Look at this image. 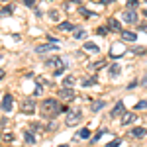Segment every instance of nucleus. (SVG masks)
<instances>
[{"label":"nucleus","mask_w":147,"mask_h":147,"mask_svg":"<svg viewBox=\"0 0 147 147\" xmlns=\"http://www.w3.org/2000/svg\"><path fill=\"white\" fill-rule=\"evenodd\" d=\"M106 104H104V100H98V102H94L92 104V112H100L102 108H104Z\"/></svg>","instance_id":"412c9836"},{"label":"nucleus","mask_w":147,"mask_h":147,"mask_svg":"<svg viewBox=\"0 0 147 147\" xmlns=\"http://www.w3.org/2000/svg\"><path fill=\"white\" fill-rule=\"evenodd\" d=\"M125 51H127V49H125L124 43H112V47H110V57H112V59H120Z\"/></svg>","instance_id":"20e7f679"},{"label":"nucleus","mask_w":147,"mask_h":147,"mask_svg":"<svg viewBox=\"0 0 147 147\" xmlns=\"http://www.w3.org/2000/svg\"><path fill=\"white\" fill-rule=\"evenodd\" d=\"M59 147H69V145H59Z\"/></svg>","instance_id":"79ce46f5"},{"label":"nucleus","mask_w":147,"mask_h":147,"mask_svg":"<svg viewBox=\"0 0 147 147\" xmlns=\"http://www.w3.org/2000/svg\"><path fill=\"white\" fill-rule=\"evenodd\" d=\"M80 118H82V112H80V108H69L65 122H67V125H77V124L80 122Z\"/></svg>","instance_id":"7ed1b4c3"},{"label":"nucleus","mask_w":147,"mask_h":147,"mask_svg":"<svg viewBox=\"0 0 147 147\" xmlns=\"http://www.w3.org/2000/svg\"><path fill=\"white\" fill-rule=\"evenodd\" d=\"M59 96H61L65 102H69V100L75 98V90H73V88H67V86H63V88L59 90Z\"/></svg>","instance_id":"39448f33"},{"label":"nucleus","mask_w":147,"mask_h":147,"mask_svg":"<svg viewBox=\"0 0 147 147\" xmlns=\"http://www.w3.org/2000/svg\"><path fill=\"white\" fill-rule=\"evenodd\" d=\"M110 2H116V0H102V4H110Z\"/></svg>","instance_id":"e433bc0d"},{"label":"nucleus","mask_w":147,"mask_h":147,"mask_svg":"<svg viewBox=\"0 0 147 147\" xmlns=\"http://www.w3.org/2000/svg\"><path fill=\"white\" fill-rule=\"evenodd\" d=\"M120 143H122V139H114V141H110L106 147H120Z\"/></svg>","instance_id":"c756f323"},{"label":"nucleus","mask_w":147,"mask_h":147,"mask_svg":"<svg viewBox=\"0 0 147 147\" xmlns=\"http://www.w3.org/2000/svg\"><path fill=\"white\" fill-rule=\"evenodd\" d=\"M86 137H90V129H88V127H82L80 131H77V136H75V139L79 141V139H86Z\"/></svg>","instance_id":"4468645a"},{"label":"nucleus","mask_w":147,"mask_h":147,"mask_svg":"<svg viewBox=\"0 0 147 147\" xmlns=\"http://www.w3.org/2000/svg\"><path fill=\"white\" fill-rule=\"evenodd\" d=\"M4 75H6V73H4V71H2V69H0V80L4 79Z\"/></svg>","instance_id":"4c0bfd02"},{"label":"nucleus","mask_w":147,"mask_h":147,"mask_svg":"<svg viewBox=\"0 0 147 147\" xmlns=\"http://www.w3.org/2000/svg\"><path fill=\"white\" fill-rule=\"evenodd\" d=\"M49 18H51V20H59V12L51 10V12H49Z\"/></svg>","instance_id":"7c9ffc66"},{"label":"nucleus","mask_w":147,"mask_h":147,"mask_svg":"<svg viewBox=\"0 0 147 147\" xmlns=\"http://www.w3.org/2000/svg\"><path fill=\"white\" fill-rule=\"evenodd\" d=\"M127 6H129V8H136V6H137V0H127Z\"/></svg>","instance_id":"473e14b6"},{"label":"nucleus","mask_w":147,"mask_h":147,"mask_svg":"<svg viewBox=\"0 0 147 147\" xmlns=\"http://www.w3.org/2000/svg\"><path fill=\"white\" fill-rule=\"evenodd\" d=\"M129 136L131 137H145L147 136V127H134V129L129 131Z\"/></svg>","instance_id":"9b49d317"},{"label":"nucleus","mask_w":147,"mask_h":147,"mask_svg":"<svg viewBox=\"0 0 147 147\" xmlns=\"http://www.w3.org/2000/svg\"><path fill=\"white\" fill-rule=\"evenodd\" d=\"M141 82H143V86H147V77H145L143 80H141Z\"/></svg>","instance_id":"58836bf2"},{"label":"nucleus","mask_w":147,"mask_h":147,"mask_svg":"<svg viewBox=\"0 0 147 147\" xmlns=\"http://www.w3.org/2000/svg\"><path fill=\"white\" fill-rule=\"evenodd\" d=\"M79 14H82L84 18H92V16H96V12H90L88 8H82V6L79 8Z\"/></svg>","instance_id":"6ab92c4d"},{"label":"nucleus","mask_w":147,"mask_h":147,"mask_svg":"<svg viewBox=\"0 0 147 147\" xmlns=\"http://www.w3.org/2000/svg\"><path fill=\"white\" fill-rule=\"evenodd\" d=\"M108 30H110V32H120V30H122V28H120V22H118L116 18H110V20H108Z\"/></svg>","instance_id":"ddd939ff"},{"label":"nucleus","mask_w":147,"mask_h":147,"mask_svg":"<svg viewBox=\"0 0 147 147\" xmlns=\"http://www.w3.org/2000/svg\"><path fill=\"white\" fill-rule=\"evenodd\" d=\"M69 2H77V4H80V2H82V0H69Z\"/></svg>","instance_id":"ea45409f"},{"label":"nucleus","mask_w":147,"mask_h":147,"mask_svg":"<svg viewBox=\"0 0 147 147\" xmlns=\"http://www.w3.org/2000/svg\"><path fill=\"white\" fill-rule=\"evenodd\" d=\"M104 134H106V129H100V131H98L96 136L92 137V141H98V139H100V136H104Z\"/></svg>","instance_id":"2f4dec72"},{"label":"nucleus","mask_w":147,"mask_h":147,"mask_svg":"<svg viewBox=\"0 0 147 147\" xmlns=\"http://www.w3.org/2000/svg\"><path fill=\"white\" fill-rule=\"evenodd\" d=\"M75 37H77V39H82V37H86V32H84V30H77V32H75Z\"/></svg>","instance_id":"bb28decb"},{"label":"nucleus","mask_w":147,"mask_h":147,"mask_svg":"<svg viewBox=\"0 0 147 147\" xmlns=\"http://www.w3.org/2000/svg\"><path fill=\"white\" fill-rule=\"evenodd\" d=\"M12 96L10 94H4V98H2V110H4V112H10L12 110Z\"/></svg>","instance_id":"9d476101"},{"label":"nucleus","mask_w":147,"mask_h":147,"mask_svg":"<svg viewBox=\"0 0 147 147\" xmlns=\"http://www.w3.org/2000/svg\"><path fill=\"white\" fill-rule=\"evenodd\" d=\"M122 37H124L125 41H131V43L137 39V35L134 34V32H122Z\"/></svg>","instance_id":"f3484780"},{"label":"nucleus","mask_w":147,"mask_h":147,"mask_svg":"<svg viewBox=\"0 0 147 147\" xmlns=\"http://www.w3.org/2000/svg\"><path fill=\"white\" fill-rule=\"evenodd\" d=\"M143 16H147V10H143Z\"/></svg>","instance_id":"a19ab883"},{"label":"nucleus","mask_w":147,"mask_h":147,"mask_svg":"<svg viewBox=\"0 0 147 147\" xmlns=\"http://www.w3.org/2000/svg\"><path fill=\"white\" fill-rule=\"evenodd\" d=\"M22 112L24 114H34L35 112V102L34 100H26L22 104Z\"/></svg>","instance_id":"1a4fd4ad"},{"label":"nucleus","mask_w":147,"mask_h":147,"mask_svg":"<svg viewBox=\"0 0 147 147\" xmlns=\"http://www.w3.org/2000/svg\"><path fill=\"white\" fill-rule=\"evenodd\" d=\"M59 30H61V32H75V26L71 22H61L59 24Z\"/></svg>","instance_id":"2eb2a0df"},{"label":"nucleus","mask_w":147,"mask_h":147,"mask_svg":"<svg viewBox=\"0 0 147 147\" xmlns=\"http://www.w3.org/2000/svg\"><path fill=\"white\" fill-rule=\"evenodd\" d=\"M139 32H147V24H139Z\"/></svg>","instance_id":"f704fd0d"},{"label":"nucleus","mask_w":147,"mask_h":147,"mask_svg":"<svg viewBox=\"0 0 147 147\" xmlns=\"http://www.w3.org/2000/svg\"><path fill=\"white\" fill-rule=\"evenodd\" d=\"M24 137H26V143H35V136L32 134V131H26Z\"/></svg>","instance_id":"4be33fe9"},{"label":"nucleus","mask_w":147,"mask_h":147,"mask_svg":"<svg viewBox=\"0 0 147 147\" xmlns=\"http://www.w3.org/2000/svg\"><path fill=\"white\" fill-rule=\"evenodd\" d=\"M124 114H125L124 102H118V104L112 108V112H110V118H118V116H124Z\"/></svg>","instance_id":"423d86ee"},{"label":"nucleus","mask_w":147,"mask_h":147,"mask_svg":"<svg viewBox=\"0 0 147 147\" xmlns=\"http://www.w3.org/2000/svg\"><path fill=\"white\" fill-rule=\"evenodd\" d=\"M84 49H86V51H94V53H98V51H100V47L96 45V43H90V41H88V43H84Z\"/></svg>","instance_id":"aec40b11"},{"label":"nucleus","mask_w":147,"mask_h":147,"mask_svg":"<svg viewBox=\"0 0 147 147\" xmlns=\"http://www.w3.org/2000/svg\"><path fill=\"white\" fill-rule=\"evenodd\" d=\"M131 51H134L136 55H143V53H145V47H134Z\"/></svg>","instance_id":"cd10ccee"},{"label":"nucleus","mask_w":147,"mask_h":147,"mask_svg":"<svg viewBox=\"0 0 147 147\" xmlns=\"http://www.w3.org/2000/svg\"><path fill=\"white\" fill-rule=\"evenodd\" d=\"M65 110H69L67 106H59V102L55 100V98H45V100L41 102V112H43V116H49V118H53V116H57V114L65 112Z\"/></svg>","instance_id":"f257e3e1"},{"label":"nucleus","mask_w":147,"mask_h":147,"mask_svg":"<svg viewBox=\"0 0 147 147\" xmlns=\"http://www.w3.org/2000/svg\"><path fill=\"white\" fill-rule=\"evenodd\" d=\"M136 110H147V100H139L136 104Z\"/></svg>","instance_id":"393cba45"},{"label":"nucleus","mask_w":147,"mask_h":147,"mask_svg":"<svg viewBox=\"0 0 147 147\" xmlns=\"http://www.w3.org/2000/svg\"><path fill=\"white\" fill-rule=\"evenodd\" d=\"M12 6H4V8H2V10H0V16H12Z\"/></svg>","instance_id":"b1692460"},{"label":"nucleus","mask_w":147,"mask_h":147,"mask_svg":"<svg viewBox=\"0 0 147 147\" xmlns=\"http://www.w3.org/2000/svg\"><path fill=\"white\" fill-rule=\"evenodd\" d=\"M57 49H59L57 43H47V45H37L35 53H47V51H57Z\"/></svg>","instance_id":"6e6552de"},{"label":"nucleus","mask_w":147,"mask_h":147,"mask_svg":"<svg viewBox=\"0 0 147 147\" xmlns=\"http://www.w3.org/2000/svg\"><path fill=\"white\" fill-rule=\"evenodd\" d=\"M22 2L26 4V6H30V8H32V6L35 4V0H22Z\"/></svg>","instance_id":"72a5a7b5"},{"label":"nucleus","mask_w":147,"mask_h":147,"mask_svg":"<svg viewBox=\"0 0 147 147\" xmlns=\"http://www.w3.org/2000/svg\"><path fill=\"white\" fill-rule=\"evenodd\" d=\"M122 18H124V22H127V24H136V22H137V12L125 10L124 14H122Z\"/></svg>","instance_id":"0eeeda50"},{"label":"nucleus","mask_w":147,"mask_h":147,"mask_svg":"<svg viewBox=\"0 0 147 147\" xmlns=\"http://www.w3.org/2000/svg\"><path fill=\"white\" fill-rule=\"evenodd\" d=\"M120 71H122V69H120V65H118V63H114V65H110V67H108V73H110L112 77H118V75H120Z\"/></svg>","instance_id":"dca6fc26"},{"label":"nucleus","mask_w":147,"mask_h":147,"mask_svg":"<svg viewBox=\"0 0 147 147\" xmlns=\"http://www.w3.org/2000/svg\"><path fill=\"white\" fill-rule=\"evenodd\" d=\"M96 82V75L94 77H88V79H84L82 80V86H90V84H94Z\"/></svg>","instance_id":"5701e85b"},{"label":"nucleus","mask_w":147,"mask_h":147,"mask_svg":"<svg viewBox=\"0 0 147 147\" xmlns=\"http://www.w3.org/2000/svg\"><path fill=\"white\" fill-rule=\"evenodd\" d=\"M75 77H73V75H69V77H65V79H63V86H67V88H71V86H73V84H75Z\"/></svg>","instance_id":"a211bd4d"},{"label":"nucleus","mask_w":147,"mask_h":147,"mask_svg":"<svg viewBox=\"0 0 147 147\" xmlns=\"http://www.w3.org/2000/svg\"><path fill=\"white\" fill-rule=\"evenodd\" d=\"M45 65L55 73L57 77H59V75L65 71V67H67V61L61 59V57H51V59H47V61H45Z\"/></svg>","instance_id":"f03ea898"},{"label":"nucleus","mask_w":147,"mask_h":147,"mask_svg":"<svg viewBox=\"0 0 147 147\" xmlns=\"http://www.w3.org/2000/svg\"><path fill=\"white\" fill-rule=\"evenodd\" d=\"M108 32H110L108 28H96V34H98V35H106Z\"/></svg>","instance_id":"c85d7f7f"},{"label":"nucleus","mask_w":147,"mask_h":147,"mask_svg":"<svg viewBox=\"0 0 147 147\" xmlns=\"http://www.w3.org/2000/svg\"><path fill=\"white\" fill-rule=\"evenodd\" d=\"M4 139H6V141H12V139H14V136H12V134H6V136H4Z\"/></svg>","instance_id":"c9c22d12"},{"label":"nucleus","mask_w":147,"mask_h":147,"mask_svg":"<svg viewBox=\"0 0 147 147\" xmlns=\"http://www.w3.org/2000/svg\"><path fill=\"white\" fill-rule=\"evenodd\" d=\"M104 65H106V61H96V63H92L90 67H92V69H96V71H98V69H102V67H104Z\"/></svg>","instance_id":"a878e982"},{"label":"nucleus","mask_w":147,"mask_h":147,"mask_svg":"<svg viewBox=\"0 0 147 147\" xmlns=\"http://www.w3.org/2000/svg\"><path fill=\"white\" fill-rule=\"evenodd\" d=\"M131 122H136V114L134 112H125L124 116H122V125H127V124H131Z\"/></svg>","instance_id":"f8f14e48"},{"label":"nucleus","mask_w":147,"mask_h":147,"mask_svg":"<svg viewBox=\"0 0 147 147\" xmlns=\"http://www.w3.org/2000/svg\"><path fill=\"white\" fill-rule=\"evenodd\" d=\"M145 2H147V0H145Z\"/></svg>","instance_id":"37998d69"}]
</instances>
